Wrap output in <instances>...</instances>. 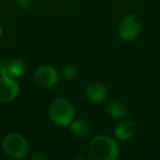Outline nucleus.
<instances>
[{"mask_svg":"<svg viewBox=\"0 0 160 160\" xmlns=\"http://www.w3.org/2000/svg\"><path fill=\"white\" fill-rule=\"evenodd\" d=\"M120 152L121 147L118 140L107 135L96 136L88 145V153L94 160H114Z\"/></svg>","mask_w":160,"mask_h":160,"instance_id":"1","label":"nucleus"},{"mask_svg":"<svg viewBox=\"0 0 160 160\" xmlns=\"http://www.w3.org/2000/svg\"><path fill=\"white\" fill-rule=\"evenodd\" d=\"M75 108L72 103L65 98H55L48 108V115L52 122L58 127L69 126L75 120Z\"/></svg>","mask_w":160,"mask_h":160,"instance_id":"2","label":"nucleus"},{"mask_svg":"<svg viewBox=\"0 0 160 160\" xmlns=\"http://www.w3.org/2000/svg\"><path fill=\"white\" fill-rule=\"evenodd\" d=\"M2 150L12 159H23L30 151L29 140L20 133H9L2 140Z\"/></svg>","mask_w":160,"mask_h":160,"instance_id":"3","label":"nucleus"},{"mask_svg":"<svg viewBox=\"0 0 160 160\" xmlns=\"http://www.w3.org/2000/svg\"><path fill=\"white\" fill-rule=\"evenodd\" d=\"M142 21L137 14H127L122 19L118 28V35L124 41H134L140 34Z\"/></svg>","mask_w":160,"mask_h":160,"instance_id":"4","label":"nucleus"},{"mask_svg":"<svg viewBox=\"0 0 160 160\" xmlns=\"http://www.w3.org/2000/svg\"><path fill=\"white\" fill-rule=\"evenodd\" d=\"M59 72L51 65H42L38 67L34 72L35 82L43 88H51L56 86L59 81Z\"/></svg>","mask_w":160,"mask_h":160,"instance_id":"5","label":"nucleus"},{"mask_svg":"<svg viewBox=\"0 0 160 160\" xmlns=\"http://www.w3.org/2000/svg\"><path fill=\"white\" fill-rule=\"evenodd\" d=\"M20 86L16 78L11 76L0 77V103H10L17 99Z\"/></svg>","mask_w":160,"mask_h":160,"instance_id":"6","label":"nucleus"},{"mask_svg":"<svg viewBox=\"0 0 160 160\" xmlns=\"http://www.w3.org/2000/svg\"><path fill=\"white\" fill-rule=\"evenodd\" d=\"M85 96L90 102L94 103V104H99V103H103L108 100L109 91L103 83L91 82L86 87Z\"/></svg>","mask_w":160,"mask_h":160,"instance_id":"7","label":"nucleus"},{"mask_svg":"<svg viewBox=\"0 0 160 160\" xmlns=\"http://www.w3.org/2000/svg\"><path fill=\"white\" fill-rule=\"evenodd\" d=\"M136 131H137L136 123L133 120L125 118L121 120L115 126L114 136H115L116 139L125 142V140H129L131 138H133L136 134Z\"/></svg>","mask_w":160,"mask_h":160,"instance_id":"8","label":"nucleus"},{"mask_svg":"<svg viewBox=\"0 0 160 160\" xmlns=\"http://www.w3.org/2000/svg\"><path fill=\"white\" fill-rule=\"evenodd\" d=\"M105 113L108 116L115 121H121L126 118L127 109L121 101L110 100L105 105Z\"/></svg>","mask_w":160,"mask_h":160,"instance_id":"9","label":"nucleus"},{"mask_svg":"<svg viewBox=\"0 0 160 160\" xmlns=\"http://www.w3.org/2000/svg\"><path fill=\"white\" fill-rule=\"evenodd\" d=\"M68 127L71 135L77 138H86L91 132L89 123L85 120H73Z\"/></svg>","mask_w":160,"mask_h":160,"instance_id":"10","label":"nucleus"},{"mask_svg":"<svg viewBox=\"0 0 160 160\" xmlns=\"http://www.w3.org/2000/svg\"><path fill=\"white\" fill-rule=\"evenodd\" d=\"M8 68H9V76L18 79L25 73L27 64L21 58H12L8 60Z\"/></svg>","mask_w":160,"mask_h":160,"instance_id":"11","label":"nucleus"},{"mask_svg":"<svg viewBox=\"0 0 160 160\" xmlns=\"http://www.w3.org/2000/svg\"><path fill=\"white\" fill-rule=\"evenodd\" d=\"M77 73H78V70L75 66H72V65H67V66H65L64 68L62 69L59 75H60V77L64 78V79L71 80V79H73V78H76Z\"/></svg>","mask_w":160,"mask_h":160,"instance_id":"12","label":"nucleus"},{"mask_svg":"<svg viewBox=\"0 0 160 160\" xmlns=\"http://www.w3.org/2000/svg\"><path fill=\"white\" fill-rule=\"evenodd\" d=\"M9 76V68H8V60H0V77Z\"/></svg>","mask_w":160,"mask_h":160,"instance_id":"13","label":"nucleus"},{"mask_svg":"<svg viewBox=\"0 0 160 160\" xmlns=\"http://www.w3.org/2000/svg\"><path fill=\"white\" fill-rule=\"evenodd\" d=\"M17 5L22 9H28L33 5V0H17Z\"/></svg>","mask_w":160,"mask_h":160,"instance_id":"14","label":"nucleus"},{"mask_svg":"<svg viewBox=\"0 0 160 160\" xmlns=\"http://www.w3.org/2000/svg\"><path fill=\"white\" fill-rule=\"evenodd\" d=\"M32 160H48V156H46L45 153L43 152H36V153H33L31 156Z\"/></svg>","mask_w":160,"mask_h":160,"instance_id":"15","label":"nucleus"},{"mask_svg":"<svg viewBox=\"0 0 160 160\" xmlns=\"http://www.w3.org/2000/svg\"><path fill=\"white\" fill-rule=\"evenodd\" d=\"M2 35H3V28L1 25V23H0V38H2Z\"/></svg>","mask_w":160,"mask_h":160,"instance_id":"16","label":"nucleus"}]
</instances>
